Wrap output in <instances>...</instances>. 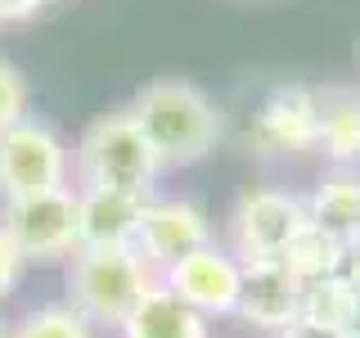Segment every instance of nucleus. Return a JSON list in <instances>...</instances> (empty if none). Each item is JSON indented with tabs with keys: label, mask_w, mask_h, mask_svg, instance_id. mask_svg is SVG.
Returning <instances> with one entry per match:
<instances>
[{
	"label": "nucleus",
	"mask_w": 360,
	"mask_h": 338,
	"mask_svg": "<svg viewBox=\"0 0 360 338\" xmlns=\"http://www.w3.org/2000/svg\"><path fill=\"white\" fill-rule=\"evenodd\" d=\"M144 203H149L144 194H122V189H77L82 248H135Z\"/></svg>",
	"instance_id": "9b49d317"
},
{
	"label": "nucleus",
	"mask_w": 360,
	"mask_h": 338,
	"mask_svg": "<svg viewBox=\"0 0 360 338\" xmlns=\"http://www.w3.org/2000/svg\"><path fill=\"white\" fill-rule=\"evenodd\" d=\"M212 217L202 212V203L194 199H149L144 203V221L140 234H135V253L149 262L158 275H162L172 262L189 257L194 248L212 244Z\"/></svg>",
	"instance_id": "1a4fd4ad"
},
{
	"label": "nucleus",
	"mask_w": 360,
	"mask_h": 338,
	"mask_svg": "<svg viewBox=\"0 0 360 338\" xmlns=\"http://www.w3.org/2000/svg\"><path fill=\"white\" fill-rule=\"evenodd\" d=\"M333 167L360 163V90H324L320 95V144Z\"/></svg>",
	"instance_id": "4468645a"
},
{
	"label": "nucleus",
	"mask_w": 360,
	"mask_h": 338,
	"mask_svg": "<svg viewBox=\"0 0 360 338\" xmlns=\"http://www.w3.org/2000/svg\"><path fill=\"white\" fill-rule=\"evenodd\" d=\"M248 144L262 158L311 154L320 144V90L311 86H275L257 104Z\"/></svg>",
	"instance_id": "6e6552de"
},
{
	"label": "nucleus",
	"mask_w": 360,
	"mask_h": 338,
	"mask_svg": "<svg viewBox=\"0 0 360 338\" xmlns=\"http://www.w3.org/2000/svg\"><path fill=\"white\" fill-rule=\"evenodd\" d=\"M162 163L149 149L144 131L135 127L131 108L99 113L72 144V189H122V194L153 199V180Z\"/></svg>",
	"instance_id": "f03ea898"
},
{
	"label": "nucleus",
	"mask_w": 360,
	"mask_h": 338,
	"mask_svg": "<svg viewBox=\"0 0 360 338\" xmlns=\"http://www.w3.org/2000/svg\"><path fill=\"white\" fill-rule=\"evenodd\" d=\"M347 338H360V289H356V307H352V320H347Z\"/></svg>",
	"instance_id": "4be33fe9"
},
{
	"label": "nucleus",
	"mask_w": 360,
	"mask_h": 338,
	"mask_svg": "<svg viewBox=\"0 0 360 338\" xmlns=\"http://www.w3.org/2000/svg\"><path fill=\"white\" fill-rule=\"evenodd\" d=\"M284 266L302 280V284L324 280V275H338V270H347V244L333 239V234H324L320 225H307L302 239L284 253Z\"/></svg>",
	"instance_id": "dca6fc26"
},
{
	"label": "nucleus",
	"mask_w": 360,
	"mask_h": 338,
	"mask_svg": "<svg viewBox=\"0 0 360 338\" xmlns=\"http://www.w3.org/2000/svg\"><path fill=\"white\" fill-rule=\"evenodd\" d=\"M117 334L122 338H212L207 315H198L189 302H180L162 280H158L140 298V307L117 325Z\"/></svg>",
	"instance_id": "f8f14e48"
},
{
	"label": "nucleus",
	"mask_w": 360,
	"mask_h": 338,
	"mask_svg": "<svg viewBox=\"0 0 360 338\" xmlns=\"http://www.w3.org/2000/svg\"><path fill=\"white\" fill-rule=\"evenodd\" d=\"M22 257H18V248H14V239L5 234V225H0V298L5 293H14V284H18V275H22Z\"/></svg>",
	"instance_id": "6ab92c4d"
},
{
	"label": "nucleus",
	"mask_w": 360,
	"mask_h": 338,
	"mask_svg": "<svg viewBox=\"0 0 360 338\" xmlns=\"http://www.w3.org/2000/svg\"><path fill=\"white\" fill-rule=\"evenodd\" d=\"M275 338H347L342 330H324V325H311V320H292L288 330H279Z\"/></svg>",
	"instance_id": "412c9836"
},
{
	"label": "nucleus",
	"mask_w": 360,
	"mask_h": 338,
	"mask_svg": "<svg viewBox=\"0 0 360 338\" xmlns=\"http://www.w3.org/2000/svg\"><path fill=\"white\" fill-rule=\"evenodd\" d=\"M311 225L307 199L288 189H243L230 212V248L248 262H284V253Z\"/></svg>",
	"instance_id": "39448f33"
},
{
	"label": "nucleus",
	"mask_w": 360,
	"mask_h": 338,
	"mask_svg": "<svg viewBox=\"0 0 360 338\" xmlns=\"http://www.w3.org/2000/svg\"><path fill=\"white\" fill-rule=\"evenodd\" d=\"M131 118L144 131L149 149L167 167H194L221 140V108L207 90H198L185 77H158L131 95Z\"/></svg>",
	"instance_id": "f257e3e1"
},
{
	"label": "nucleus",
	"mask_w": 360,
	"mask_h": 338,
	"mask_svg": "<svg viewBox=\"0 0 360 338\" xmlns=\"http://www.w3.org/2000/svg\"><path fill=\"white\" fill-rule=\"evenodd\" d=\"M50 0H0V23H27L37 18Z\"/></svg>",
	"instance_id": "aec40b11"
},
{
	"label": "nucleus",
	"mask_w": 360,
	"mask_h": 338,
	"mask_svg": "<svg viewBox=\"0 0 360 338\" xmlns=\"http://www.w3.org/2000/svg\"><path fill=\"white\" fill-rule=\"evenodd\" d=\"M307 212H311V225H320L324 234L347 244L360 230V176L352 167L329 172L315 185V194L307 199Z\"/></svg>",
	"instance_id": "ddd939ff"
},
{
	"label": "nucleus",
	"mask_w": 360,
	"mask_h": 338,
	"mask_svg": "<svg viewBox=\"0 0 360 338\" xmlns=\"http://www.w3.org/2000/svg\"><path fill=\"white\" fill-rule=\"evenodd\" d=\"M63 185H72V149L50 122L22 118L18 127L0 131V203Z\"/></svg>",
	"instance_id": "20e7f679"
},
{
	"label": "nucleus",
	"mask_w": 360,
	"mask_h": 338,
	"mask_svg": "<svg viewBox=\"0 0 360 338\" xmlns=\"http://www.w3.org/2000/svg\"><path fill=\"white\" fill-rule=\"evenodd\" d=\"M22 118H32V90H27V77L18 73L14 59L0 54V131L18 127Z\"/></svg>",
	"instance_id": "a211bd4d"
},
{
	"label": "nucleus",
	"mask_w": 360,
	"mask_h": 338,
	"mask_svg": "<svg viewBox=\"0 0 360 338\" xmlns=\"http://www.w3.org/2000/svg\"><path fill=\"white\" fill-rule=\"evenodd\" d=\"M0 338H9V325L5 320H0Z\"/></svg>",
	"instance_id": "5701e85b"
},
{
	"label": "nucleus",
	"mask_w": 360,
	"mask_h": 338,
	"mask_svg": "<svg viewBox=\"0 0 360 338\" xmlns=\"http://www.w3.org/2000/svg\"><path fill=\"white\" fill-rule=\"evenodd\" d=\"M158 284V270L135 248H77L68 262V302L90 325L117 330Z\"/></svg>",
	"instance_id": "7ed1b4c3"
},
{
	"label": "nucleus",
	"mask_w": 360,
	"mask_h": 338,
	"mask_svg": "<svg viewBox=\"0 0 360 338\" xmlns=\"http://www.w3.org/2000/svg\"><path fill=\"white\" fill-rule=\"evenodd\" d=\"M9 338H95V325L72 302H41L9 325Z\"/></svg>",
	"instance_id": "f3484780"
},
{
	"label": "nucleus",
	"mask_w": 360,
	"mask_h": 338,
	"mask_svg": "<svg viewBox=\"0 0 360 338\" xmlns=\"http://www.w3.org/2000/svg\"><path fill=\"white\" fill-rule=\"evenodd\" d=\"M0 225L14 239L22 262L37 266H54V262H72V253L82 248L77 234V189H45L32 199H14L0 203Z\"/></svg>",
	"instance_id": "423d86ee"
},
{
	"label": "nucleus",
	"mask_w": 360,
	"mask_h": 338,
	"mask_svg": "<svg viewBox=\"0 0 360 338\" xmlns=\"http://www.w3.org/2000/svg\"><path fill=\"white\" fill-rule=\"evenodd\" d=\"M302 280L292 275L284 262H248L243 266V293H239V311L252 330L279 334L292 320H302Z\"/></svg>",
	"instance_id": "9d476101"
},
{
	"label": "nucleus",
	"mask_w": 360,
	"mask_h": 338,
	"mask_svg": "<svg viewBox=\"0 0 360 338\" xmlns=\"http://www.w3.org/2000/svg\"><path fill=\"white\" fill-rule=\"evenodd\" d=\"M356 289H360V280L347 275V270L311 280V284L302 289V320L347 334V320H352V307H356Z\"/></svg>",
	"instance_id": "2eb2a0df"
},
{
	"label": "nucleus",
	"mask_w": 360,
	"mask_h": 338,
	"mask_svg": "<svg viewBox=\"0 0 360 338\" xmlns=\"http://www.w3.org/2000/svg\"><path fill=\"white\" fill-rule=\"evenodd\" d=\"M167 289L176 293L180 302H189L198 315H234L239 311V293H243V262L234 257L230 244H202L189 257H180L162 270Z\"/></svg>",
	"instance_id": "0eeeda50"
}]
</instances>
